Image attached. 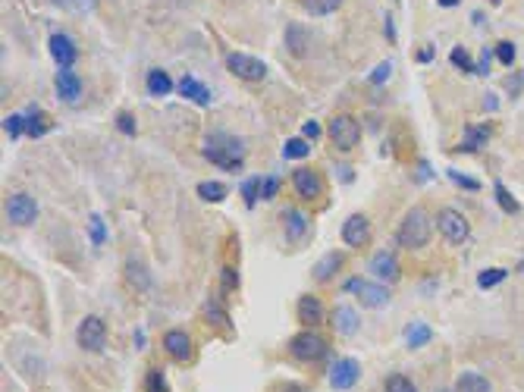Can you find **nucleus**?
Returning <instances> with one entry per match:
<instances>
[{"instance_id":"f257e3e1","label":"nucleus","mask_w":524,"mask_h":392,"mask_svg":"<svg viewBox=\"0 0 524 392\" xmlns=\"http://www.w3.org/2000/svg\"><path fill=\"white\" fill-rule=\"evenodd\" d=\"M205 157L211 163L223 169H238L242 167V157H245V142L236 136H226V132H214V136L205 138Z\"/></svg>"},{"instance_id":"f03ea898","label":"nucleus","mask_w":524,"mask_h":392,"mask_svg":"<svg viewBox=\"0 0 524 392\" xmlns=\"http://www.w3.org/2000/svg\"><path fill=\"white\" fill-rule=\"evenodd\" d=\"M430 232H433V220H430V214L424 207H411L409 214L402 216L395 239H399L402 248H424V245L430 242Z\"/></svg>"},{"instance_id":"7ed1b4c3","label":"nucleus","mask_w":524,"mask_h":392,"mask_svg":"<svg viewBox=\"0 0 524 392\" xmlns=\"http://www.w3.org/2000/svg\"><path fill=\"white\" fill-rule=\"evenodd\" d=\"M436 230L442 232V239L449 245H462L465 239L471 236V223L468 216L458 214L456 207H442L440 214H436Z\"/></svg>"},{"instance_id":"20e7f679","label":"nucleus","mask_w":524,"mask_h":392,"mask_svg":"<svg viewBox=\"0 0 524 392\" xmlns=\"http://www.w3.org/2000/svg\"><path fill=\"white\" fill-rule=\"evenodd\" d=\"M327 132H330V142L339 151H352V148H358V142H361V126H358V120L348 113L333 116Z\"/></svg>"},{"instance_id":"39448f33","label":"nucleus","mask_w":524,"mask_h":392,"mask_svg":"<svg viewBox=\"0 0 524 392\" xmlns=\"http://www.w3.org/2000/svg\"><path fill=\"white\" fill-rule=\"evenodd\" d=\"M289 355L299 361H320L327 355V339L317 336L314 330H305L299 336L289 339Z\"/></svg>"},{"instance_id":"423d86ee","label":"nucleus","mask_w":524,"mask_h":392,"mask_svg":"<svg viewBox=\"0 0 524 392\" xmlns=\"http://www.w3.org/2000/svg\"><path fill=\"white\" fill-rule=\"evenodd\" d=\"M75 339H79L85 352H101L107 345V324L101 317H85L79 324V330H75Z\"/></svg>"},{"instance_id":"0eeeda50","label":"nucleus","mask_w":524,"mask_h":392,"mask_svg":"<svg viewBox=\"0 0 524 392\" xmlns=\"http://www.w3.org/2000/svg\"><path fill=\"white\" fill-rule=\"evenodd\" d=\"M346 292H355L358 295V301L364 304V308H383V304L389 301V292L383 283H368V279H348L346 283Z\"/></svg>"},{"instance_id":"6e6552de","label":"nucleus","mask_w":524,"mask_h":392,"mask_svg":"<svg viewBox=\"0 0 524 392\" xmlns=\"http://www.w3.org/2000/svg\"><path fill=\"white\" fill-rule=\"evenodd\" d=\"M7 216L16 226H32L38 220V201L32 195H26V192H19V195H13L7 201Z\"/></svg>"},{"instance_id":"1a4fd4ad","label":"nucleus","mask_w":524,"mask_h":392,"mask_svg":"<svg viewBox=\"0 0 524 392\" xmlns=\"http://www.w3.org/2000/svg\"><path fill=\"white\" fill-rule=\"evenodd\" d=\"M361 377V364L355 358H339L333 361V367H330V386L339 392H348L355 383H358Z\"/></svg>"},{"instance_id":"9d476101","label":"nucleus","mask_w":524,"mask_h":392,"mask_svg":"<svg viewBox=\"0 0 524 392\" xmlns=\"http://www.w3.org/2000/svg\"><path fill=\"white\" fill-rule=\"evenodd\" d=\"M164 352L170 355L173 361H179V364H189V361L195 358V342H191L189 333L170 330V333L164 336Z\"/></svg>"},{"instance_id":"9b49d317","label":"nucleus","mask_w":524,"mask_h":392,"mask_svg":"<svg viewBox=\"0 0 524 392\" xmlns=\"http://www.w3.org/2000/svg\"><path fill=\"white\" fill-rule=\"evenodd\" d=\"M226 66L245 82H261L267 75V66L258 60V57H248V54H230L226 57Z\"/></svg>"},{"instance_id":"f8f14e48","label":"nucleus","mask_w":524,"mask_h":392,"mask_svg":"<svg viewBox=\"0 0 524 392\" xmlns=\"http://www.w3.org/2000/svg\"><path fill=\"white\" fill-rule=\"evenodd\" d=\"M292 189L299 192V198H308V201H314V198L324 195V179H320L317 169L311 167H301L292 173Z\"/></svg>"},{"instance_id":"ddd939ff","label":"nucleus","mask_w":524,"mask_h":392,"mask_svg":"<svg viewBox=\"0 0 524 392\" xmlns=\"http://www.w3.org/2000/svg\"><path fill=\"white\" fill-rule=\"evenodd\" d=\"M342 242L348 245V248H364V245L371 242V223L368 216H348L346 223H342Z\"/></svg>"},{"instance_id":"4468645a","label":"nucleus","mask_w":524,"mask_h":392,"mask_svg":"<svg viewBox=\"0 0 524 392\" xmlns=\"http://www.w3.org/2000/svg\"><path fill=\"white\" fill-rule=\"evenodd\" d=\"M368 270L374 273L377 283H395L399 279V261H395V254H389V251H377L374 257H371Z\"/></svg>"},{"instance_id":"2eb2a0df","label":"nucleus","mask_w":524,"mask_h":392,"mask_svg":"<svg viewBox=\"0 0 524 392\" xmlns=\"http://www.w3.org/2000/svg\"><path fill=\"white\" fill-rule=\"evenodd\" d=\"M50 57L57 60V66L60 69H73L79 50H75V44L66 38V35H50Z\"/></svg>"},{"instance_id":"dca6fc26","label":"nucleus","mask_w":524,"mask_h":392,"mask_svg":"<svg viewBox=\"0 0 524 392\" xmlns=\"http://www.w3.org/2000/svg\"><path fill=\"white\" fill-rule=\"evenodd\" d=\"M57 95L66 104L79 101V97H82V79H79L73 69H57Z\"/></svg>"},{"instance_id":"f3484780","label":"nucleus","mask_w":524,"mask_h":392,"mask_svg":"<svg viewBox=\"0 0 524 392\" xmlns=\"http://www.w3.org/2000/svg\"><path fill=\"white\" fill-rule=\"evenodd\" d=\"M176 88H179V95L189 97V101H195L198 107H207V104H211V88H207V85H201L195 75H183Z\"/></svg>"},{"instance_id":"a211bd4d","label":"nucleus","mask_w":524,"mask_h":392,"mask_svg":"<svg viewBox=\"0 0 524 392\" xmlns=\"http://www.w3.org/2000/svg\"><path fill=\"white\" fill-rule=\"evenodd\" d=\"M299 320L308 326L324 324V304H320L317 295H301L299 298Z\"/></svg>"},{"instance_id":"6ab92c4d","label":"nucleus","mask_w":524,"mask_h":392,"mask_svg":"<svg viewBox=\"0 0 524 392\" xmlns=\"http://www.w3.org/2000/svg\"><path fill=\"white\" fill-rule=\"evenodd\" d=\"M342 261H346V257H342L339 251H330V254H324L317 264H314V279H317V283H330V279L336 277V270L342 267Z\"/></svg>"},{"instance_id":"aec40b11","label":"nucleus","mask_w":524,"mask_h":392,"mask_svg":"<svg viewBox=\"0 0 524 392\" xmlns=\"http://www.w3.org/2000/svg\"><path fill=\"white\" fill-rule=\"evenodd\" d=\"M283 230H286V236L292 239V242H299V239L308 232V216L295 207H286L283 210Z\"/></svg>"},{"instance_id":"412c9836","label":"nucleus","mask_w":524,"mask_h":392,"mask_svg":"<svg viewBox=\"0 0 524 392\" xmlns=\"http://www.w3.org/2000/svg\"><path fill=\"white\" fill-rule=\"evenodd\" d=\"M333 330L339 333V336H355V333H358V314H355L348 304H339L333 311Z\"/></svg>"},{"instance_id":"4be33fe9","label":"nucleus","mask_w":524,"mask_h":392,"mask_svg":"<svg viewBox=\"0 0 524 392\" xmlns=\"http://www.w3.org/2000/svg\"><path fill=\"white\" fill-rule=\"evenodd\" d=\"M286 48L292 57H305L308 54V32L299 26V22H289L286 28Z\"/></svg>"},{"instance_id":"5701e85b","label":"nucleus","mask_w":524,"mask_h":392,"mask_svg":"<svg viewBox=\"0 0 524 392\" xmlns=\"http://www.w3.org/2000/svg\"><path fill=\"white\" fill-rule=\"evenodd\" d=\"M456 392H490V380L483 377V373L468 371V373H462V377H458Z\"/></svg>"},{"instance_id":"b1692460","label":"nucleus","mask_w":524,"mask_h":392,"mask_svg":"<svg viewBox=\"0 0 524 392\" xmlns=\"http://www.w3.org/2000/svg\"><path fill=\"white\" fill-rule=\"evenodd\" d=\"M430 339H433V330H430L427 324H421V320L409 324V330H405V342H409V348H421V345H427Z\"/></svg>"},{"instance_id":"393cba45","label":"nucleus","mask_w":524,"mask_h":392,"mask_svg":"<svg viewBox=\"0 0 524 392\" xmlns=\"http://www.w3.org/2000/svg\"><path fill=\"white\" fill-rule=\"evenodd\" d=\"M48 129H50V120L41 113V110H38V107L28 110V113H26V132H28V136H32V138H41Z\"/></svg>"},{"instance_id":"a878e982","label":"nucleus","mask_w":524,"mask_h":392,"mask_svg":"<svg viewBox=\"0 0 524 392\" xmlns=\"http://www.w3.org/2000/svg\"><path fill=\"white\" fill-rule=\"evenodd\" d=\"M148 91H151V95H157V97H167L173 91L170 75H167L164 69H151V73H148Z\"/></svg>"},{"instance_id":"bb28decb","label":"nucleus","mask_w":524,"mask_h":392,"mask_svg":"<svg viewBox=\"0 0 524 392\" xmlns=\"http://www.w3.org/2000/svg\"><path fill=\"white\" fill-rule=\"evenodd\" d=\"M487 138H490V129L487 126H468L465 129V142H462V148L458 151H477V148H483Z\"/></svg>"},{"instance_id":"cd10ccee","label":"nucleus","mask_w":524,"mask_h":392,"mask_svg":"<svg viewBox=\"0 0 524 392\" xmlns=\"http://www.w3.org/2000/svg\"><path fill=\"white\" fill-rule=\"evenodd\" d=\"M198 195L205 198V201L217 204V201H223V198H226V185H223V183H214V179H207V183L198 185Z\"/></svg>"},{"instance_id":"c85d7f7f","label":"nucleus","mask_w":524,"mask_h":392,"mask_svg":"<svg viewBox=\"0 0 524 392\" xmlns=\"http://www.w3.org/2000/svg\"><path fill=\"white\" fill-rule=\"evenodd\" d=\"M308 151H311L308 138H289L283 144V157H289V160H301V157H308Z\"/></svg>"},{"instance_id":"c756f323","label":"nucleus","mask_w":524,"mask_h":392,"mask_svg":"<svg viewBox=\"0 0 524 392\" xmlns=\"http://www.w3.org/2000/svg\"><path fill=\"white\" fill-rule=\"evenodd\" d=\"M339 3L342 0H301V7H305L308 13H314V16L333 13V10H339Z\"/></svg>"},{"instance_id":"7c9ffc66","label":"nucleus","mask_w":524,"mask_h":392,"mask_svg":"<svg viewBox=\"0 0 524 392\" xmlns=\"http://www.w3.org/2000/svg\"><path fill=\"white\" fill-rule=\"evenodd\" d=\"M505 277H509V270H503V267H490V270H483L480 277H477V286H480V289H493V286H499Z\"/></svg>"},{"instance_id":"2f4dec72","label":"nucleus","mask_w":524,"mask_h":392,"mask_svg":"<svg viewBox=\"0 0 524 392\" xmlns=\"http://www.w3.org/2000/svg\"><path fill=\"white\" fill-rule=\"evenodd\" d=\"M386 392H418V386L411 383L405 373H389L386 380Z\"/></svg>"},{"instance_id":"473e14b6","label":"nucleus","mask_w":524,"mask_h":392,"mask_svg":"<svg viewBox=\"0 0 524 392\" xmlns=\"http://www.w3.org/2000/svg\"><path fill=\"white\" fill-rule=\"evenodd\" d=\"M126 273H129V283H135L138 289H148V286H151L148 270H144L142 264H135V261H129V264H126Z\"/></svg>"},{"instance_id":"72a5a7b5","label":"nucleus","mask_w":524,"mask_h":392,"mask_svg":"<svg viewBox=\"0 0 524 392\" xmlns=\"http://www.w3.org/2000/svg\"><path fill=\"white\" fill-rule=\"evenodd\" d=\"M144 389L148 392H170V386H167V377L160 367H154V371H148V380H144Z\"/></svg>"},{"instance_id":"f704fd0d","label":"nucleus","mask_w":524,"mask_h":392,"mask_svg":"<svg viewBox=\"0 0 524 392\" xmlns=\"http://www.w3.org/2000/svg\"><path fill=\"white\" fill-rule=\"evenodd\" d=\"M261 189H264V179H258V176L245 179V185H242V195H245V204H248V207H254V201L261 198Z\"/></svg>"},{"instance_id":"c9c22d12","label":"nucleus","mask_w":524,"mask_h":392,"mask_svg":"<svg viewBox=\"0 0 524 392\" xmlns=\"http://www.w3.org/2000/svg\"><path fill=\"white\" fill-rule=\"evenodd\" d=\"M205 317L214 320L217 326H230V317H226V311L220 308L217 301H207V304H205Z\"/></svg>"},{"instance_id":"e433bc0d","label":"nucleus","mask_w":524,"mask_h":392,"mask_svg":"<svg viewBox=\"0 0 524 392\" xmlns=\"http://www.w3.org/2000/svg\"><path fill=\"white\" fill-rule=\"evenodd\" d=\"M493 192H496V198H499V207L509 210V214H518V201L509 195V192H505V185H503V183L493 185Z\"/></svg>"},{"instance_id":"4c0bfd02","label":"nucleus","mask_w":524,"mask_h":392,"mask_svg":"<svg viewBox=\"0 0 524 392\" xmlns=\"http://www.w3.org/2000/svg\"><path fill=\"white\" fill-rule=\"evenodd\" d=\"M449 60L456 63V66L462 69V73H477V66H474V63H471V57H468V50H465V48H456V50H452V57H449Z\"/></svg>"},{"instance_id":"58836bf2","label":"nucleus","mask_w":524,"mask_h":392,"mask_svg":"<svg viewBox=\"0 0 524 392\" xmlns=\"http://www.w3.org/2000/svg\"><path fill=\"white\" fill-rule=\"evenodd\" d=\"M496 57H499V63H503V66H512V63H515V44H512V41H499V44H496Z\"/></svg>"},{"instance_id":"ea45409f","label":"nucleus","mask_w":524,"mask_h":392,"mask_svg":"<svg viewBox=\"0 0 524 392\" xmlns=\"http://www.w3.org/2000/svg\"><path fill=\"white\" fill-rule=\"evenodd\" d=\"M3 129H7L10 136H22L26 132V116H19V113H13V116H7V122H3Z\"/></svg>"},{"instance_id":"a19ab883","label":"nucleus","mask_w":524,"mask_h":392,"mask_svg":"<svg viewBox=\"0 0 524 392\" xmlns=\"http://www.w3.org/2000/svg\"><path fill=\"white\" fill-rule=\"evenodd\" d=\"M116 129H120L123 136H135V116H132V113H120V116H116Z\"/></svg>"},{"instance_id":"79ce46f5","label":"nucleus","mask_w":524,"mask_h":392,"mask_svg":"<svg viewBox=\"0 0 524 392\" xmlns=\"http://www.w3.org/2000/svg\"><path fill=\"white\" fill-rule=\"evenodd\" d=\"M449 179H452L456 185H462V189H468V192H477V189H480V183H474V179L462 176V173H456V169H449Z\"/></svg>"},{"instance_id":"37998d69","label":"nucleus","mask_w":524,"mask_h":392,"mask_svg":"<svg viewBox=\"0 0 524 392\" xmlns=\"http://www.w3.org/2000/svg\"><path fill=\"white\" fill-rule=\"evenodd\" d=\"M277 192H279V176L264 179V189H261V198H264V201H270V198H277Z\"/></svg>"},{"instance_id":"c03bdc74","label":"nucleus","mask_w":524,"mask_h":392,"mask_svg":"<svg viewBox=\"0 0 524 392\" xmlns=\"http://www.w3.org/2000/svg\"><path fill=\"white\" fill-rule=\"evenodd\" d=\"M91 239H95V242L97 245H101L104 242V223H101V216H91Z\"/></svg>"},{"instance_id":"a18cd8bd","label":"nucleus","mask_w":524,"mask_h":392,"mask_svg":"<svg viewBox=\"0 0 524 392\" xmlns=\"http://www.w3.org/2000/svg\"><path fill=\"white\" fill-rule=\"evenodd\" d=\"M317 136H320V126H317V122H311V120H308L305 126H301V138H308V142H314V138H317Z\"/></svg>"},{"instance_id":"49530a36","label":"nucleus","mask_w":524,"mask_h":392,"mask_svg":"<svg viewBox=\"0 0 524 392\" xmlns=\"http://www.w3.org/2000/svg\"><path fill=\"white\" fill-rule=\"evenodd\" d=\"M389 69H393V66H389V63H383V66H377V69H374V75H371V82H374V85H380V82H386V79H389Z\"/></svg>"},{"instance_id":"de8ad7c7","label":"nucleus","mask_w":524,"mask_h":392,"mask_svg":"<svg viewBox=\"0 0 524 392\" xmlns=\"http://www.w3.org/2000/svg\"><path fill=\"white\" fill-rule=\"evenodd\" d=\"M521 85H524L521 73H515V75H512V82H505V88H509V95H518V91H521Z\"/></svg>"},{"instance_id":"09e8293b","label":"nucleus","mask_w":524,"mask_h":392,"mask_svg":"<svg viewBox=\"0 0 524 392\" xmlns=\"http://www.w3.org/2000/svg\"><path fill=\"white\" fill-rule=\"evenodd\" d=\"M223 286H226V289H236V286H238L236 270H230V267H226V270H223Z\"/></svg>"},{"instance_id":"8fccbe9b","label":"nucleus","mask_w":524,"mask_h":392,"mask_svg":"<svg viewBox=\"0 0 524 392\" xmlns=\"http://www.w3.org/2000/svg\"><path fill=\"white\" fill-rule=\"evenodd\" d=\"M487 69H490V50H483V54H480V63H477V73L487 75Z\"/></svg>"},{"instance_id":"3c124183","label":"nucleus","mask_w":524,"mask_h":392,"mask_svg":"<svg viewBox=\"0 0 524 392\" xmlns=\"http://www.w3.org/2000/svg\"><path fill=\"white\" fill-rule=\"evenodd\" d=\"M418 60H421V63L433 60V48H430V44H424V50H421V54H418Z\"/></svg>"},{"instance_id":"603ef678","label":"nucleus","mask_w":524,"mask_h":392,"mask_svg":"<svg viewBox=\"0 0 524 392\" xmlns=\"http://www.w3.org/2000/svg\"><path fill=\"white\" fill-rule=\"evenodd\" d=\"M279 392H308L305 386H295V383H283L279 386Z\"/></svg>"},{"instance_id":"864d4df0","label":"nucleus","mask_w":524,"mask_h":392,"mask_svg":"<svg viewBox=\"0 0 524 392\" xmlns=\"http://www.w3.org/2000/svg\"><path fill=\"white\" fill-rule=\"evenodd\" d=\"M436 3H440V7H458L462 0H436Z\"/></svg>"},{"instance_id":"5fc2aeb1","label":"nucleus","mask_w":524,"mask_h":392,"mask_svg":"<svg viewBox=\"0 0 524 392\" xmlns=\"http://www.w3.org/2000/svg\"><path fill=\"white\" fill-rule=\"evenodd\" d=\"M440 392H449V389H440Z\"/></svg>"},{"instance_id":"6e6d98bb","label":"nucleus","mask_w":524,"mask_h":392,"mask_svg":"<svg viewBox=\"0 0 524 392\" xmlns=\"http://www.w3.org/2000/svg\"><path fill=\"white\" fill-rule=\"evenodd\" d=\"M493 3H499V0H493Z\"/></svg>"}]
</instances>
